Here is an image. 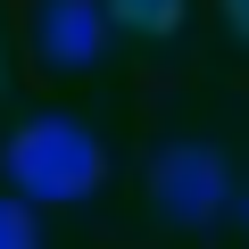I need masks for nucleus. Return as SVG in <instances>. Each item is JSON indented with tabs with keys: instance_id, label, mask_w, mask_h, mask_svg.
I'll list each match as a JSON object with an SVG mask.
<instances>
[{
	"instance_id": "f257e3e1",
	"label": "nucleus",
	"mask_w": 249,
	"mask_h": 249,
	"mask_svg": "<svg viewBox=\"0 0 249 249\" xmlns=\"http://www.w3.org/2000/svg\"><path fill=\"white\" fill-rule=\"evenodd\" d=\"M100 142L75 116H25L9 142H0V175H9V199L25 208H83L100 191Z\"/></svg>"
},
{
	"instance_id": "f03ea898",
	"label": "nucleus",
	"mask_w": 249,
	"mask_h": 249,
	"mask_svg": "<svg viewBox=\"0 0 249 249\" xmlns=\"http://www.w3.org/2000/svg\"><path fill=\"white\" fill-rule=\"evenodd\" d=\"M150 199H158L166 224L199 232V224L232 216V158H224L216 142H166V150L150 158Z\"/></svg>"
},
{
	"instance_id": "7ed1b4c3",
	"label": "nucleus",
	"mask_w": 249,
	"mask_h": 249,
	"mask_svg": "<svg viewBox=\"0 0 249 249\" xmlns=\"http://www.w3.org/2000/svg\"><path fill=\"white\" fill-rule=\"evenodd\" d=\"M34 42H42V58H50L58 75H83V67H100L108 17H100V0H42Z\"/></svg>"
},
{
	"instance_id": "20e7f679",
	"label": "nucleus",
	"mask_w": 249,
	"mask_h": 249,
	"mask_svg": "<svg viewBox=\"0 0 249 249\" xmlns=\"http://www.w3.org/2000/svg\"><path fill=\"white\" fill-rule=\"evenodd\" d=\"M100 17L124 34H175L183 25V0H100Z\"/></svg>"
},
{
	"instance_id": "39448f33",
	"label": "nucleus",
	"mask_w": 249,
	"mask_h": 249,
	"mask_svg": "<svg viewBox=\"0 0 249 249\" xmlns=\"http://www.w3.org/2000/svg\"><path fill=\"white\" fill-rule=\"evenodd\" d=\"M0 249H42V216L9 191H0Z\"/></svg>"
},
{
	"instance_id": "423d86ee",
	"label": "nucleus",
	"mask_w": 249,
	"mask_h": 249,
	"mask_svg": "<svg viewBox=\"0 0 249 249\" xmlns=\"http://www.w3.org/2000/svg\"><path fill=\"white\" fill-rule=\"evenodd\" d=\"M224 25H232V34L249 42V0H224Z\"/></svg>"
},
{
	"instance_id": "0eeeda50",
	"label": "nucleus",
	"mask_w": 249,
	"mask_h": 249,
	"mask_svg": "<svg viewBox=\"0 0 249 249\" xmlns=\"http://www.w3.org/2000/svg\"><path fill=\"white\" fill-rule=\"evenodd\" d=\"M232 208H241V216H249V183H232Z\"/></svg>"
}]
</instances>
